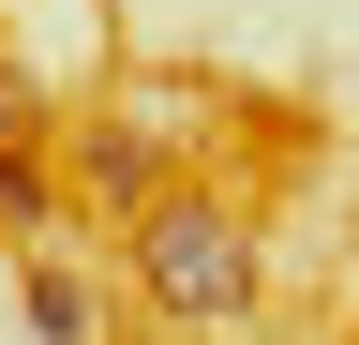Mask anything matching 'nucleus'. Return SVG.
<instances>
[{
    "instance_id": "nucleus-1",
    "label": "nucleus",
    "mask_w": 359,
    "mask_h": 345,
    "mask_svg": "<svg viewBox=\"0 0 359 345\" xmlns=\"http://www.w3.org/2000/svg\"><path fill=\"white\" fill-rule=\"evenodd\" d=\"M120 271H135V315H150V330H180V345H240V330H255V285H269V240H255L240 195L180 181L150 226H120Z\"/></svg>"
},
{
    "instance_id": "nucleus-2",
    "label": "nucleus",
    "mask_w": 359,
    "mask_h": 345,
    "mask_svg": "<svg viewBox=\"0 0 359 345\" xmlns=\"http://www.w3.org/2000/svg\"><path fill=\"white\" fill-rule=\"evenodd\" d=\"M75 181H90V210H120V226H150V210L180 195V181H165V91L135 105V120H105V136L75 150Z\"/></svg>"
},
{
    "instance_id": "nucleus-3",
    "label": "nucleus",
    "mask_w": 359,
    "mask_h": 345,
    "mask_svg": "<svg viewBox=\"0 0 359 345\" xmlns=\"http://www.w3.org/2000/svg\"><path fill=\"white\" fill-rule=\"evenodd\" d=\"M30 345H105V300L75 255H30Z\"/></svg>"
},
{
    "instance_id": "nucleus-4",
    "label": "nucleus",
    "mask_w": 359,
    "mask_h": 345,
    "mask_svg": "<svg viewBox=\"0 0 359 345\" xmlns=\"http://www.w3.org/2000/svg\"><path fill=\"white\" fill-rule=\"evenodd\" d=\"M0 226H15L30 255H45V226H60V181H45V150H30V136L0 150Z\"/></svg>"
}]
</instances>
